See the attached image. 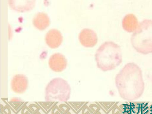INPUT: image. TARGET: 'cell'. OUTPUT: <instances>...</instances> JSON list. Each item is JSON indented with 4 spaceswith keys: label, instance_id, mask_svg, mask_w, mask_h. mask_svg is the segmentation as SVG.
<instances>
[{
    "label": "cell",
    "instance_id": "obj_1",
    "mask_svg": "<svg viewBox=\"0 0 152 114\" xmlns=\"http://www.w3.org/2000/svg\"><path fill=\"white\" fill-rule=\"evenodd\" d=\"M115 80L119 94L124 100H136L143 93L145 85L142 71L134 63L125 65L116 75Z\"/></svg>",
    "mask_w": 152,
    "mask_h": 114
},
{
    "label": "cell",
    "instance_id": "obj_2",
    "mask_svg": "<svg viewBox=\"0 0 152 114\" xmlns=\"http://www.w3.org/2000/svg\"><path fill=\"white\" fill-rule=\"evenodd\" d=\"M95 58L97 67L102 71L114 69L122 62L121 48L113 42H105L97 50Z\"/></svg>",
    "mask_w": 152,
    "mask_h": 114
},
{
    "label": "cell",
    "instance_id": "obj_3",
    "mask_svg": "<svg viewBox=\"0 0 152 114\" xmlns=\"http://www.w3.org/2000/svg\"><path fill=\"white\" fill-rule=\"evenodd\" d=\"M132 45L138 53L146 55L152 53V20L145 19L139 23L131 35Z\"/></svg>",
    "mask_w": 152,
    "mask_h": 114
},
{
    "label": "cell",
    "instance_id": "obj_4",
    "mask_svg": "<svg viewBox=\"0 0 152 114\" xmlns=\"http://www.w3.org/2000/svg\"><path fill=\"white\" fill-rule=\"evenodd\" d=\"M71 88L68 82L60 77L53 79L47 86L45 99L47 101L66 102L70 98Z\"/></svg>",
    "mask_w": 152,
    "mask_h": 114
},
{
    "label": "cell",
    "instance_id": "obj_5",
    "mask_svg": "<svg viewBox=\"0 0 152 114\" xmlns=\"http://www.w3.org/2000/svg\"><path fill=\"white\" fill-rule=\"evenodd\" d=\"M149 102H127L123 106L124 112L127 113H150Z\"/></svg>",
    "mask_w": 152,
    "mask_h": 114
},
{
    "label": "cell",
    "instance_id": "obj_6",
    "mask_svg": "<svg viewBox=\"0 0 152 114\" xmlns=\"http://www.w3.org/2000/svg\"><path fill=\"white\" fill-rule=\"evenodd\" d=\"M50 68L53 71L61 72L66 67L67 63L65 57L60 53H55L50 58L49 62Z\"/></svg>",
    "mask_w": 152,
    "mask_h": 114
},
{
    "label": "cell",
    "instance_id": "obj_7",
    "mask_svg": "<svg viewBox=\"0 0 152 114\" xmlns=\"http://www.w3.org/2000/svg\"><path fill=\"white\" fill-rule=\"evenodd\" d=\"M79 39L81 44L86 47H93L97 42V37L95 32L88 28H84L80 31Z\"/></svg>",
    "mask_w": 152,
    "mask_h": 114
},
{
    "label": "cell",
    "instance_id": "obj_8",
    "mask_svg": "<svg viewBox=\"0 0 152 114\" xmlns=\"http://www.w3.org/2000/svg\"><path fill=\"white\" fill-rule=\"evenodd\" d=\"M28 86V80L23 75L18 74L13 77L11 82V87L12 91L17 93L24 92Z\"/></svg>",
    "mask_w": 152,
    "mask_h": 114
},
{
    "label": "cell",
    "instance_id": "obj_9",
    "mask_svg": "<svg viewBox=\"0 0 152 114\" xmlns=\"http://www.w3.org/2000/svg\"><path fill=\"white\" fill-rule=\"evenodd\" d=\"M45 39L46 43L49 47L56 48L61 44L63 37L59 31L56 29H52L46 34Z\"/></svg>",
    "mask_w": 152,
    "mask_h": 114
},
{
    "label": "cell",
    "instance_id": "obj_10",
    "mask_svg": "<svg viewBox=\"0 0 152 114\" xmlns=\"http://www.w3.org/2000/svg\"><path fill=\"white\" fill-rule=\"evenodd\" d=\"M123 29L129 33L134 32L137 28L139 23L136 16L132 13L128 14L123 18L122 22Z\"/></svg>",
    "mask_w": 152,
    "mask_h": 114
},
{
    "label": "cell",
    "instance_id": "obj_11",
    "mask_svg": "<svg viewBox=\"0 0 152 114\" xmlns=\"http://www.w3.org/2000/svg\"><path fill=\"white\" fill-rule=\"evenodd\" d=\"M35 0H8L10 6L18 11L30 10L34 5Z\"/></svg>",
    "mask_w": 152,
    "mask_h": 114
},
{
    "label": "cell",
    "instance_id": "obj_12",
    "mask_svg": "<svg viewBox=\"0 0 152 114\" xmlns=\"http://www.w3.org/2000/svg\"><path fill=\"white\" fill-rule=\"evenodd\" d=\"M34 26L37 29L43 30L46 28L49 25L50 19L45 13L39 12L34 16L33 20Z\"/></svg>",
    "mask_w": 152,
    "mask_h": 114
}]
</instances>
